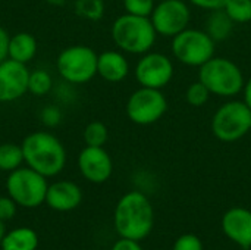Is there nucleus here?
I'll return each instance as SVG.
<instances>
[{
  "label": "nucleus",
  "instance_id": "obj_1",
  "mask_svg": "<svg viewBox=\"0 0 251 250\" xmlns=\"http://www.w3.org/2000/svg\"><path fill=\"white\" fill-rule=\"evenodd\" d=\"M113 225L119 237L141 242L154 227V209L150 199L140 190L125 193L116 203Z\"/></svg>",
  "mask_w": 251,
  "mask_h": 250
},
{
  "label": "nucleus",
  "instance_id": "obj_2",
  "mask_svg": "<svg viewBox=\"0 0 251 250\" xmlns=\"http://www.w3.org/2000/svg\"><path fill=\"white\" fill-rule=\"evenodd\" d=\"M24 164L46 178L59 175L66 165V149L60 139L49 131L28 134L22 144Z\"/></svg>",
  "mask_w": 251,
  "mask_h": 250
},
{
  "label": "nucleus",
  "instance_id": "obj_3",
  "mask_svg": "<svg viewBox=\"0 0 251 250\" xmlns=\"http://www.w3.org/2000/svg\"><path fill=\"white\" fill-rule=\"evenodd\" d=\"M110 37L121 52L141 56L153 49L157 32L150 18L124 13L113 21Z\"/></svg>",
  "mask_w": 251,
  "mask_h": 250
},
{
  "label": "nucleus",
  "instance_id": "obj_4",
  "mask_svg": "<svg viewBox=\"0 0 251 250\" xmlns=\"http://www.w3.org/2000/svg\"><path fill=\"white\" fill-rule=\"evenodd\" d=\"M199 80L209 88L212 96L234 99L243 91L246 78L243 69L231 59L213 56L199 68Z\"/></svg>",
  "mask_w": 251,
  "mask_h": 250
},
{
  "label": "nucleus",
  "instance_id": "obj_5",
  "mask_svg": "<svg viewBox=\"0 0 251 250\" xmlns=\"http://www.w3.org/2000/svg\"><path fill=\"white\" fill-rule=\"evenodd\" d=\"M251 109L244 100L229 99L222 103L210 121L212 134L222 143H235L250 134Z\"/></svg>",
  "mask_w": 251,
  "mask_h": 250
},
{
  "label": "nucleus",
  "instance_id": "obj_6",
  "mask_svg": "<svg viewBox=\"0 0 251 250\" xmlns=\"http://www.w3.org/2000/svg\"><path fill=\"white\" fill-rule=\"evenodd\" d=\"M97 59L99 55L93 47L74 44L57 55L56 69L66 84H85L97 75Z\"/></svg>",
  "mask_w": 251,
  "mask_h": 250
},
{
  "label": "nucleus",
  "instance_id": "obj_7",
  "mask_svg": "<svg viewBox=\"0 0 251 250\" xmlns=\"http://www.w3.org/2000/svg\"><path fill=\"white\" fill-rule=\"evenodd\" d=\"M171 50L179 63L190 68H200L215 56L216 41L204 29L188 27L172 37Z\"/></svg>",
  "mask_w": 251,
  "mask_h": 250
},
{
  "label": "nucleus",
  "instance_id": "obj_8",
  "mask_svg": "<svg viewBox=\"0 0 251 250\" xmlns=\"http://www.w3.org/2000/svg\"><path fill=\"white\" fill-rule=\"evenodd\" d=\"M4 186L7 196H10L18 206L25 209L38 208L46 202L49 189L47 178L26 165L9 172Z\"/></svg>",
  "mask_w": 251,
  "mask_h": 250
},
{
  "label": "nucleus",
  "instance_id": "obj_9",
  "mask_svg": "<svg viewBox=\"0 0 251 250\" xmlns=\"http://www.w3.org/2000/svg\"><path fill=\"white\" fill-rule=\"evenodd\" d=\"M125 112L128 119L135 125H153L168 112V99L159 88L138 87L129 94Z\"/></svg>",
  "mask_w": 251,
  "mask_h": 250
},
{
  "label": "nucleus",
  "instance_id": "obj_10",
  "mask_svg": "<svg viewBox=\"0 0 251 250\" xmlns=\"http://www.w3.org/2000/svg\"><path fill=\"white\" fill-rule=\"evenodd\" d=\"M150 21L157 35L172 38L190 27V3L185 0H160L156 3Z\"/></svg>",
  "mask_w": 251,
  "mask_h": 250
},
{
  "label": "nucleus",
  "instance_id": "obj_11",
  "mask_svg": "<svg viewBox=\"0 0 251 250\" xmlns=\"http://www.w3.org/2000/svg\"><path fill=\"white\" fill-rule=\"evenodd\" d=\"M134 75L140 87L162 90L171 84L175 75V66L168 55L150 50L140 56L134 68Z\"/></svg>",
  "mask_w": 251,
  "mask_h": 250
},
{
  "label": "nucleus",
  "instance_id": "obj_12",
  "mask_svg": "<svg viewBox=\"0 0 251 250\" xmlns=\"http://www.w3.org/2000/svg\"><path fill=\"white\" fill-rule=\"evenodd\" d=\"M76 164L81 175L93 184H103L113 174V161L104 147L85 146L79 152Z\"/></svg>",
  "mask_w": 251,
  "mask_h": 250
},
{
  "label": "nucleus",
  "instance_id": "obj_13",
  "mask_svg": "<svg viewBox=\"0 0 251 250\" xmlns=\"http://www.w3.org/2000/svg\"><path fill=\"white\" fill-rule=\"evenodd\" d=\"M29 69L12 59L0 63V103H10L28 93Z\"/></svg>",
  "mask_w": 251,
  "mask_h": 250
},
{
  "label": "nucleus",
  "instance_id": "obj_14",
  "mask_svg": "<svg viewBox=\"0 0 251 250\" xmlns=\"http://www.w3.org/2000/svg\"><path fill=\"white\" fill-rule=\"evenodd\" d=\"M224 234L237 246L251 249V211L243 206L229 208L221 221Z\"/></svg>",
  "mask_w": 251,
  "mask_h": 250
},
{
  "label": "nucleus",
  "instance_id": "obj_15",
  "mask_svg": "<svg viewBox=\"0 0 251 250\" xmlns=\"http://www.w3.org/2000/svg\"><path fill=\"white\" fill-rule=\"evenodd\" d=\"M82 202L81 187L69 180H59L49 184L46 193V205L56 212L75 211Z\"/></svg>",
  "mask_w": 251,
  "mask_h": 250
},
{
  "label": "nucleus",
  "instance_id": "obj_16",
  "mask_svg": "<svg viewBox=\"0 0 251 250\" xmlns=\"http://www.w3.org/2000/svg\"><path fill=\"white\" fill-rule=\"evenodd\" d=\"M97 75L112 84L124 81L129 75V62L121 50H106L99 55Z\"/></svg>",
  "mask_w": 251,
  "mask_h": 250
},
{
  "label": "nucleus",
  "instance_id": "obj_17",
  "mask_svg": "<svg viewBox=\"0 0 251 250\" xmlns=\"http://www.w3.org/2000/svg\"><path fill=\"white\" fill-rule=\"evenodd\" d=\"M37 50H38V43H37V38L31 32L21 31V32L10 35L9 59L28 65L35 57Z\"/></svg>",
  "mask_w": 251,
  "mask_h": 250
},
{
  "label": "nucleus",
  "instance_id": "obj_18",
  "mask_svg": "<svg viewBox=\"0 0 251 250\" xmlns=\"http://www.w3.org/2000/svg\"><path fill=\"white\" fill-rule=\"evenodd\" d=\"M38 234L29 227H18L7 231L1 240V250H37Z\"/></svg>",
  "mask_w": 251,
  "mask_h": 250
},
{
  "label": "nucleus",
  "instance_id": "obj_19",
  "mask_svg": "<svg viewBox=\"0 0 251 250\" xmlns=\"http://www.w3.org/2000/svg\"><path fill=\"white\" fill-rule=\"evenodd\" d=\"M234 22L232 19L228 16V13L224 9H218V10H212L206 19V27L204 31L216 41H225L231 37L232 31H234Z\"/></svg>",
  "mask_w": 251,
  "mask_h": 250
},
{
  "label": "nucleus",
  "instance_id": "obj_20",
  "mask_svg": "<svg viewBox=\"0 0 251 250\" xmlns=\"http://www.w3.org/2000/svg\"><path fill=\"white\" fill-rule=\"evenodd\" d=\"M24 164V153L21 144L1 143L0 144V171L12 172Z\"/></svg>",
  "mask_w": 251,
  "mask_h": 250
},
{
  "label": "nucleus",
  "instance_id": "obj_21",
  "mask_svg": "<svg viewBox=\"0 0 251 250\" xmlns=\"http://www.w3.org/2000/svg\"><path fill=\"white\" fill-rule=\"evenodd\" d=\"M53 88V77L49 71L43 68H37L29 71L28 78V91L37 97H43L49 94Z\"/></svg>",
  "mask_w": 251,
  "mask_h": 250
},
{
  "label": "nucleus",
  "instance_id": "obj_22",
  "mask_svg": "<svg viewBox=\"0 0 251 250\" xmlns=\"http://www.w3.org/2000/svg\"><path fill=\"white\" fill-rule=\"evenodd\" d=\"M74 10L79 18L85 21L97 22L104 16L106 3L104 0H75Z\"/></svg>",
  "mask_w": 251,
  "mask_h": 250
},
{
  "label": "nucleus",
  "instance_id": "obj_23",
  "mask_svg": "<svg viewBox=\"0 0 251 250\" xmlns=\"http://www.w3.org/2000/svg\"><path fill=\"white\" fill-rule=\"evenodd\" d=\"M82 139H84L85 146L104 147V144L109 140V130L106 124L101 121H91L85 125Z\"/></svg>",
  "mask_w": 251,
  "mask_h": 250
},
{
  "label": "nucleus",
  "instance_id": "obj_24",
  "mask_svg": "<svg viewBox=\"0 0 251 250\" xmlns=\"http://www.w3.org/2000/svg\"><path fill=\"white\" fill-rule=\"evenodd\" d=\"M224 10L234 24L251 22V0H228Z\"/></svg>",
  "mask_w": 251,
  "mask_h": 250
},
{
  "label": "nucleus",
  "instance_id": "obj_25",
  "mask_svg": "<svg viewBox=\"0 0 251 250\" xmlns=\"http://www.w3.org/2000/svg\"><path fill=\"white\" fill-rule=\"evenodd\" d=\"M210 97H212V93L209 91V88L200 80L191 83L185 90V100L193 108L204 106L210 100Z\"/></svg>",
  "mask_w": 251,
  "mask_h": 250
},
{
  "label": "nucleus",
  "instance_id": "obj_26",
  "mask_svg": "<svg viewBox=\"0 0 251 250\" xmlns=\"http://www.w3.org/2000/svg\"><path fill=\"white\" fill-rule=\"evenodd\" d=\"M125 13L150 18L156 1L154 0H122Z\"/></svg>",
  "mask_w": 251,
  "mask_h": 250
},
{
  "label": "nucleus",
  "instance_id": "obj_27",
  "mask_svg": "<svg viewBox=\"0 0 251 250\" xmlns=\"http://www.w3.org/2000/svg\"><path fill=\"white\" fill-rule=\"evenodd\" d=\"M62 111L57 105H47L40 111V121L47 128H54L62 122Z\"/></svg>",
  "mask_w": 251,
  "mask_h": 250
},
{
  "label": "nucleus",
  "instance_id": "obj_28",
  "mask_svg": "<svg viewBox=\"0 0 251 250\" xmlns=\"http://www.w3.org/2000/svg\"><path fill=\"white\" fill-rule=\"evenodd\" d=\"M172 250H204V246L199 236L188 233V234L179 236L175 240Z\"/></svg>",
  "mask_w": 251,
  "mask_h": 250
},
{
  "label": "nucleus",
  "instance_id": "obj_29",
  "mask_svg": "<svg viewBox=\"0 0 251 250\" xmlns=\"http://www.w3.org/2000/svg\"><path fill=\"white\" fill-rule=\"evenodd\" d=\"M18 211L16 202L10 196H0V220L4 222L10 221Z\"/></svg>",
  "mask_w": 251,
  "mask_h": 250
},
{
  "label": "nucleus",
  "instance_id": "obj_30",
  "mask_svg": "<svg viewBox=\"0 0 251 250\" xmlns=\"http://www.w3.org/2000/svg\"><path fill=\"white\" fill-rule=\"evenodd\" d=\"M190 4L199 7V9H203V10H207V12H212V10H218V9H224L225 4L228 3V0H187Z\"/></svg>",
  "mask_w": 251,
  "mask_h": 250
},
{
  "label": "nucleus",
  "instance_id": "obj_31",
  "mask_svg": "<svg viewBox=\"0 0 251 250\" xmlns=\"http://www.w3.org/2000/svg\"><path fill=\"white\" fill-rule=\"evenodd\" d=\"M110 250H144L141 248L140 242L137 240H131V239H124L119 237V240H116L112 246Z\"/></svg>",
  "mask_w": 251,
  "mask_h": 250
},
{
  "label": "nucleus",
  "instance_id": "obj_32",
  "mask_svg": "<svg viewBox=\"0 0 251 250\" xmlns=\"http://www.w3.org/2000/svg\"><path fill=\"white\" fill-rule=\"evenodd\" d=\"M9 32L3 27H0V63L9 57Z\"/></svg>",
  "mask_w": 251,
  "mask_h": 250
},
{
  "label": "nucleus",
  "instance_id": "obj_33",
  "mask_svg": "<svg viewBox=\"0 0 251 250\" xmlns=\"http://www.w3.org/2000/svg\"><path fill=\"white\" fill-rule=\"evenodd\" d=\"M241 93H243V100H244V103L251 109V75L246 80Z\"/></svg>",
  "mask_w": 251,
  "mask_h": 250
},
{
  "label": "nucleus",
  "instance_id": "obj_34",
  "mask_svg": "<svg viewBox=\"0 0 251 250\" xmlns=\"http://www.w3.org/2000/svg\"><path fill=\"white\" fill-rule=\"evenodd\" d=\"M44 1L50 6H54V7H62L66 4V0H44Z\"/></svg>",
  "mask_w": 251,
  "mask_h": 250
},
{
  "label": "nucleus",
  "instance_id": "obj_35",
  "mask_svg": "<svg viewBox=\"0 0 251 250\" xmlns=\"http://www.w3.org/2000/svg\"><path fill=\"white\" fill-rule=\"evenodd\" d=\"M6 233H7L6 231V222L3 220H0V245H1V240H3V237H4Z\"/></svg>",
  "mask_w": 251,
  "mask_h": 250
},
{
  "label": "nucleus",
  "instance_id": "obj_36",
  "mask_svg": "<svg viewBox=\"0 0 251 250\" xmlns=\"http://www.w3.org/2000/svg\"><path fill=\"white\" fill-rule=\"evenodd\" d=\"M250 134H251V127H250Z\"/></svg>",
  "mask_w": 251,
  "mask_h": 250
},
{
  "label": "nucleus",
  "instance_id": "obj_37",
  "mask_svg": "<svg viewBox=\"0 0 251 250\" xmlns=\"http://www.w3.org/2000/svg\"><path fill=\"white\" fill-rule=\"evenodd\" d=\"M250 250H251V249H250Z\"/></svg>",
  "mask_w": 251,
  "mask_h": 250
}]
</instances>
